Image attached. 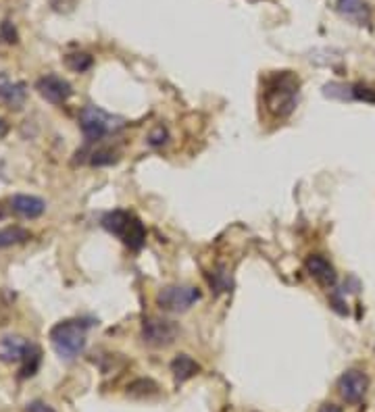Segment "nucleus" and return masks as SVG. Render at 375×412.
Here are the masks:
<instances>
[{"mask_svg": "<svg viewBox=\"0 0 375 412\" xmlns=\"http://www.w3.org/2000/svg\"><path fill=\"white\" fill-rule=\"evenodd\" d=\"M298 88H301V79L292 71H280L271 75L265 83V94H263L267 110L278 119L290 117L298 102Z\"/></svg>", "mask_w": 375, "mask_h": 412, "instance_id": "obj_1", "label": "nucleus"}, {"mask_svg": "<svg viewBox=\"0 0 375 412\" xmlns=\"http://www.w3.org/2000/svg\"><path fill=\"white\" fill-rule=\"evenodd\" d=\"M92 323L83 319H67L50 329V346L63 361L77 359L86 348V331Z\"/></svg>", "mask_w": 375, "mask_h": 412, "instance_id": "obj_2", "label": "nucleus"}, {"mask_svg": "<svg viewBox=\"0 0 375 412\" xmlns=\"http://www.w3.org/2000/svg\"><path fill=\"white\" fill-rule=\"evenodd\" d=\"M79 127L88 144H96L109 135L119 133L125 127V119L119 115H111L100 106L88 104L79 110Z\"/></svg>", "mask_w": 375, "mask_h": 412, "instance_id": "obj_3", "label": "nucleus"}, {"mask_svg": "<svg viewBox=\"0 0 375 412\" xmlns=\"http://www.w3.org/2000/svg\"><path fill=\"white\" fill-rule=\"evenodd\" d=\"M102 227L113 233L115 238H119L129 250L138 252L144 248L146 244V227L144 223L127 211H111L102 217Z\"/></svg>", "mask_w": 375, "mask_h": 412, "instance_id": "obj_4", "label": "nucleus"}, {"mask_svg": "<svg viewBox=\"0 0 375 412\" xmlns=\"http://www.w3.org/2000/svg\"><path fill=\"white\" fill-rule=\"evenodd\" d=\"M200 290L194 286H165L157 294V306L165 313H186L200 300Z\"/></svg>", "mask_w": 375, "mask_h": 412, "instance_id": "obj_5", "label": "nucleus"}, {"mask_svg": "<svg viewBox=\"0 0 375 412\" xmlns=\"http://www.w3.org/2000/svg\"><path fill=\"white\" fill-rule=\"evenodd\" d=\"M142 342L150 348H167L179 336V325L165 317H144L142 321Z\"/></svg>", "mask_w": 375, "mask_h": 412, "instance_id": "obj_6", "label": "nucleus"}, {"mask_svg": "<svg viewBox=\"0 0 375 412\" xmlns=\"http://www.w3.org/2000/svg\"><path fill=\"white\" fill-rule=\"evenodd\" d=\"M369 390V377L361 369H349L338 379V394L349 404H359L365 400V394Z\"/></svg>", "mask_w": 375, "mask_h": 412, "instance_id": "obj_7", "label": "nucleus"}, {"mask_svg": "<svg viewBox=\"0 0 375 412\" xmlns=\"http://www.w3.org/2000/svg\"><path fill=\"white\" fill-rule=\"evenodd\" d=\"M35 90H38V94H40L44 100H48L50 104H65V102L73 96L71 83H69L65 77L56 75V73H48V75L40 77V79L35 81Z\"/></svg>", "mask_w": 375, "mask_h": 412, "instance_id": "obj_8", "label": "nucleus"}, {"mask_svg": "<svg viewBox=\"0 0 375 412\" xmlns=\"http://www.w3.org/2000/svg\"><path fill=\"white\" fill-rule=\"evenodd\" d=\"M305 267H307L309 275H311L319 286H324L326 290H334V288H336V283H338V273H336L334 265H332L326 256H321V254H311V256L305 261Z\"/></svg>", "mask_w": 375, "mask_h": 412, "instance_id": "obj_9", "label": "nucleus"}, {"mask_svg": "<svg viewBox=\"0 0 375 412\" xmlns=\"http://www.w3.org/2000/svg\"><path fill=\"white\" fill-rule=\"evenodd\" d=\"M336 10L340 17L355 25H369L372 23V8L367 0H336Z\"/></svg>", "mask_w": 375, "mask_h": 412, "instance_id": "obj_10", "label": "nucleus"}, {"mask_svg": "<svg viewBox=\"0 0 375 412\" xmlns=\"http://www.w3.org/2000/svg\"><path fill=\"white\" fill-rule=\"evenodd\" d=\"M27 98V85L23 81H13L6 73H0V100L8 106L19 108Z\"/></svg>", "mask_w": 375, "mask_h": 412, "instance_id": "obj_11", "label": "nucleus"}, {"mask_svg": "<svg viewBox=\"0 0 375 412\" xmlns=\"http://www.w3.org/2000/svg\"><path fill=\"white\" fill-rule=\"evenodd\" d=\"M13 211L23 217V219H38L40 215H44L46 211V202L38 196H27V194H19L10 200Z\"/></svg>", "mask_w": 375, "mask_h": 412, "instance_id": "obj_12", "label": "nucleus"}, {"mask_svg": "<svg viewBox=\"0 0 375 412\" xmlns=\"http://www.w3.org/2000/svg\"><path fill=\"white\" fill-rule=\"evenodd\" d=\"M200 365L190 356V354H177L171 361V375L175 379V384H186L188 379H192L194 375H198Z\"/></svg>", "mask_w": 375, "mask_h": 412, "instance_id": "obj_13", "label": "nucleus"}, {"mask_svg": "<svg viewBox=\"0 0 375 412\" xmlns=\"http://www.w3.org/2000/svg\"><path fill=\"white\" fill-rule=\"evenodd\" d=\"M29 342L19 338V336H8V338H2L0 342V359L4 361H21L25 350H27Z\"/></svg>", "mask_w": 375, "mask_h": 412, "instance_id": "obj_14", "label": "nucleus"}, {"mask_svg": "<svg viewBox=\"0 0 375 412\" xmlns=\"http://www.w3.org/2000/svg\"><path fill=\"white\" fill-rule=\"evenodd\" d=\"M40 361H42V352H40V348H38L35 344H31V342H29V346H27V350H25L23 359H21V371H19V377H21V379H27V377L35 375V371H38V367H40Z\"/></svg>", "mask_w": 375, "mask_h": 412, "instance_id": "obj_15", "label": "nucleus"}, {"mask_svg": "<svg viewBox=\"0 0 375 412\" xmlns=\"http://www.w3.org/2000/svg\"><path fill=\"white\" fill-rule=\"evenodd\" d=\"M29 240V231L23 227H4L0 229V248H10Z\"/></svg>", "mask_w": 375, "mask_h": 412, "instance_id": "obj_16", "label": "nucleus"}, {"mask_svg": "<svg viewBox=\"0 0 375 412\" xmlns=\"http://www.w3.org/2000/svg\"><path fill=\"white\" fill-rule=\"evenodd\" d=\"M324 96L328 98H334V100H355V92H353V85L351 83H340V81H332V83H326L324 85Z\"/></svg>", "mask_w": 375, "mask_h": 412, "instance_id": "obj_17", "label": "nucleus"}, {"mask_svg": "<svg viewBox=\"0 0 375 412\" xmlns=\"http://www.w3.org/2000/svg\"><path fill=\"white\" fill-rule=\"evenodd\" d=\"M159 392V386L152 379H136L134 384H129L127 394L131 398H150Z\"/></svg>", "mask_w": 375, "mask_h": 412, "instance_id": "obj_18", "label": "nucleus"}, {"mask_svg": "<svg viewBox=\"0 0 375 412\" xmlns=\"http://www.w3.org/2000/svg\"><path fill=\"white\" fill-rule=\"evenodd\" d=\"M119 160V152L113 148H98L90 152V165L92 167H109Z\"/></svg>", "mask_w": 375, "mask_h": 412, "instance_id": "obj_19", "label": "nucleus"}, {"mask_svg": "<svg viewBox=\"0 0 375 412\" xmlns=\"http://www.w3.org/2000/svg\"><path fill=\"white\" fill-rule=\"evenodd\" d=\"M65 65H67L71 71H75V73H86V71L94 65V60H92V56L86 54V52H75V54L65 56Z\"/></svg>", "mask_w": 375, "mask_h": 412, "instance_id": "obj_20", "label": "nucleus"}, {"mask_svg": "<svg viewBox=\"0 0 375 412\" xmlns=\"http://www.w3.org/2000/svg\"><path fill=\"white\" fill-rule=\"evenodd\" d=\"M167 140H169V133H167V129H165L163 125L154 127V129L150 131V135H148V144H150L152 148H159V146L167 144Z\"/></svg>", "mask_w": 375, "mask_h": 412, "instance_id": "obj_21", "label": "nucleus"}, {"mask_svg": "<svg viewBox=\"0 0 375 412\" xmlns=\"http://www.w3.org/2000/svg\"><path fill=\"white\" fill-rule=\"evenodd\" d=\"M0 38H2L4 42H8V44H15V42H17V33H15V27L10 25V21H4V23H2V33H0Z\"/></svg>", "mask_w": 375, "mask_h": 412, "instance_id": "obj_22", "label": "nucleus"}, {"mask_svg": "<svg viewBox=\"0 0 375 412\" xmlns=\"http://www.w3.org/2000/svg\"><path fill=\"white\" fill-rule=\"evenodd\" d=\"M25 412H56L52 406H48L46 402H42V400H33V402H29L27 406H25Z\"/></svg>", "mask_w": 375, "mask_h": 412, "instance_id": "obj_23", "label": "nucleus"}, {"mask_svg": "<svg viewBox=\"0 0 375 412\" xmlns=\"http://www.w3.org/2000/svg\"><path fill=\"white\" fill-rule=\"evenodd\" d=\"M319 412H340V409H336L334 404H324V406H321V411H319Z\"/></svg>", "mask_w": 375, "mask_h": 412, "instance_id": "obj_24", "label": "nucleus"}, {"mask_svg": "<svg viewBox=\"0 0 375 412\" xmlns=\"http://www.w3.org/2000/svg\"><path fill=\"white\" fill-rule=\"evenodd\" d=\"M4 131H6V123H4V121L0 119V135H2Z\"/></svg>", "mask_w": 375, "mask_h": 412, "instance_id": "obj_25", "label": "nucleus"}]
</instances>
